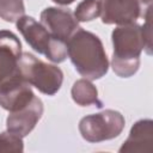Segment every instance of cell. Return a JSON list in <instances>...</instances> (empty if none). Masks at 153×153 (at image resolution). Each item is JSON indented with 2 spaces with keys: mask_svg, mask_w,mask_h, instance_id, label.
<instances>
[{
  "mask_svg": "<svg viewBox=\"0 0 153 153\" xmlns=\"http://www.w3.org/2000/svg\"><path fill=\"white\" fill-rule=\"evenodd\" d=\"M67 55L85 79H100L108 73L109 60L104 45L93 32L79 27L67 41Z\"/></svg>",
  "mask_w": 153,
  "mask_h": 153,
  "instance_id": "6da1fadb",
  "label": "cell"
},
{
  "mask_svg": "<svg viewBox=\"0 0 153 153\" xmlns=\"http://www.w3.org/2000/svg\"><path fill=\"white\" fill-rule=\"evenodd\" d=\"M111 67L121 78L133 76L140 67V55L145 49L141 26L136 23L118 25L111 33Z\"/></svg>",
  "mask_w": 153,
  "mask_h": 153,
  "instance_id": "7a4b0ae2",
  "label": "cell"
},
{
  "mask_svg": "<svg viewBox=\"0 0 153 153\" xmlns=\"http://www.w3.org/2000/svg\"><path fill=\"white\" fill-rule=\"evenodd\" d=\"M17 29L26 43L38 54L44 55L55 63L63 62L67 57V43L53 37L50 32L35 18L23 16L16 22Z\"/></svg>",
  "mask_w": 153,
  "mask_h": 153,
  "instance_id": "3957f363",
  "label": "cell"
},
{
  "mask_svg": "<svg viewBox=\"0 0 153 153\" xmlns=\"http://www.w3.org/2000/svg\"><path fill=\"white\" fill-rule=\"evenodd\" d=\"M18 72L26 82L48 96H54L63 81V73L57 66L47 63L30 53H22Z\"/></svg>",
  "mask_w": 153,
  "mask_h": 153,
  "instance_id": "277c9868",
  "label": "cell"
},
{
  "mask_svg": "<svg viewBox=\"0 0 153 153\" xmlns=\"http://www.w3.org/2000/svg\"><path fill=\"white\" fill-rule=\"evenodd\" d=\"M124 124L126 120L121 112L106 109L82 117L79 122V131L82 139L88 142H102L117 137Z\"/></svg>",
  "mask_w": 153,
  "mask_h": 153,
  "instance_id": "5b68a950",
  "label": "cell"
},
{
  "mask_svg": "<svg viewBox=\"0 0 153 153\" xmlns=\"http://www.w3.org/2000/svg\"><path fill=\"white\" fill-rule=\"evenodd\" d=\"M33 97L31 85L23 79L19 72L0 84V106L10 112L24 108Z\"/></svg>",
  "mask_w": 153,
  "mask_h": 153,
  "instance_id": "8992f818",
  "label": "cell"
},
{
  "mask_svg": "<svg viewBox=\"0 0 153 153\" xmlns=\"http://www.w3.org/2000/svg\"><path fill=\"white\" fill-rule=\"evenodd\" d=\"M104 24L126 25L135 23L141 16L140 0H98Z\"/></svg>",
  "mask_w": 153,
  "mask_h": 153,
  "instance_id": "52a82bcc",
  "label": "cell"
},
{
  "mask_svg": "<svg viewBox=\"0 0 153 153\" xmlns=\"http://www.w3.org/2000/svg\"><path fill=\"white\" fill-rule=\"evenodd\" d=\"M41 23L57 39L67 43L71 36L79 29L78 20L69 10L47 7L41 12Z\"/></svg>",
  "mask_w": 153,
  "mask_h": 153,
  "instance_id": "ba28073f",
  "label": "cell"
},
{
  "mask_svg": "<svg viewBox=\"0 0 153 153\" xmlns=\"http://www.w3.org/2000/svg\"><path fill=\"white\" fill-rule=\"evenodd\" d=\"M43 103L38 97H33V99L25 105L24 108L10 112L6 120V128L8 131L17 134L22 137L26 136L37 124L43 115Z\"/></svg>",
  "mask_w": 153,
  "mask_h": 153,
  "instance_id": "9c48e42d",
  "label": "cell"
},
{
  "mask_svg": "<svg viewBox=\"0 0 153 153\" xmlns=\"http://www.w3.org/2000/svg\"><path fill=\"white\" fill-rule=\"evenodd\" d=\"M22 43L16 33L0 30V84L18 73Z\"/></svg>",
  "mask_w": 153,
  "mask_h": 153,
  "instance_id": "30bf717a",
  "label": "cell"
},
{
  "mask_svg": "<svg viewBox=\"0 0 153 153\" xmlns=\"http://www.w3.org/2000/svg\"><path fill=\"white\" fill-rule=\"evenodd\" d=\"M153 143V121L149 118L136 121L129 133L128 139L120 147V153H149Z\"/></svg>",
  "mask_w": 153,
  "mask_h": 153,
  "instance_id": "8fae6325",
  "label": "cell"
},
{
  "mask_svg": "<svg viewBox=\"0 0 153 153\" xmlns=\"http://www.w3.org/2000/svg\"><path fill=\"white\" fill-rule=\"evenodd\" d=\"M72 98L80 106L96 105L97 108H102L103 103L98 98V91L96 86L88 79H79L72 86Z\"/></svg>",
  "mask_w": 153,
  "mask_h": 153,
  "instance_id": "7c38bea8",
  "label": "cell"
},
{
  "mask_svg": "<svg viewBox=\"0 0 153 153\" xmlns=\"http://www.w3.org/2000/svg\"><path fill=\"white\" fill-rule=\"evenodd\" d=\"M25 16L23 0H0V18L8 23H16Z\"/></svg>",
  "mask_w": 153,
  "mask_h": 153,
  "instance_id": "4fadbf2b",
  "label": "cell"
},
{
  "mask_svg": "<svg viewBox=\"0 0 153 153\" xmlns=\"http://www.w3.org/2000/svg\"><path fill=\"white\" fill-rule=\"evenodd\" d=\"M74 17L78 22H91L99 17V1L98 0H82L74 11Z\"/></svg>",
  "mask_w": 153,
  "mask_h": 153,
  "instance_id": "5bb4252c",
  "label": "cell"
},
{
  "mask_svg": "<svg viewBox=\"0 0 153 153\" xmlns=\"http://www.w3.org/2000/svg\"><path fill=\"white\" fill-rule=\"evenodd\" d=\"M24 151L23 137L11 131L0 133V153L1 152H16L22 153Z\"/></svg>",
  "mask_w": 153,
  "mask_h": 153,
  "instance_id": "9a60e30c",
  "label": "cell"
},
{
  "mask_svg": "<svg viewBox=\"0 0 153 153\" xmlns=\"http://www.w3.org/2000/svg\"><path fill=\"white\" fill-rule=\"evenodd\" d=\"M151 10L152 6L148 5L146 13H145V23L141 26L142 30V36H143V41H145V49L147 51L148 55L152 54V25H151Z\"/></svg>",
  "mask_w": 153,
  "mask_h": 153,
  "instance_id": "2e32d148",
  "label": "cell"
},
{
  "mask_svg": "<svg viewBox=\"0 0 153 153\" xmlns=\"http://www.w3.org/2000/svg\"><path fill=\"white\" fill-rule=\"evenodd\" d=\"M53 1L56 2V4H59V5H71L75 0H53Z\"/></svg>",
  "mask_w": 153,
  "mask_h": 153,
  "instance_id": "e0dca14e",
  "label": "cell"
},
{
  "mask_svg": "<svg viewBox=\"0 0 153 153\" xmlns=\"http://www.w3.org/2000/svg\"><path fill=\"white\" fill-rule=\"evenodd\" d=\"M140 2H141V5H151L152 0H140Z\"/></svg>",
  "mask_w": 153,
  "mask_h": 153,
  "instance_id": "ac0fdd59",
  "label": "cell"
}]
</instances>
